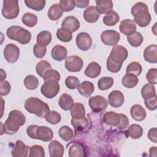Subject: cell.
Here are the masks:
<instances>
[{"instance_id": "2", "label": "cell", "mask_w": 157, "mask_h": 157, "mask_svg": "<svg viewBox=\"0 0 157 157\" xmlns=\"http://www.w3.org/2000/svg\"><path fill=\"white\" fill-rule=\"evenodd\" d=\"M24 107L29 113L34 114L39 118H45L50 112L48 105L36 97L28 98L25 102Z\"/></svg>"}, {"instance_id": "39", "label": "cell", "mask_w": 157, "mask_h": 157, "mask_svg": "<svg viewBox=\"0 0 157 157\" xmlns=\"http://www.w3.org/2000/svg\"><path fill=\"white\" fill-rule=\"evenodd\" d=\"M126 39L130 45L134 47L140 46L144 41L143 36L139 32H136L131 35L128 36Z\"/></svg>"}, {"instance_id": "8", "label": "cell", "mask_w": 157, "mask_h": 157, "mask_svg": "<svg viewBox=\"0 0 157 157\" xmlns=\"http://www.w3.org/2000/svg\"><path fill=\"white\" fill-rule=\"evenodd\" d=\"M64 64L67 71L71 72L80 71L83 66L82 59L77 55H72L66 58Z\"/></svg>"}, {"instance_id": "48", "label": "cell", "mask_w": 157, "mask_h": 157, "mask_svg": "<svg viewBox=\"0 0 157 157\" xmlns=\"http://www.w3.org/2000/svg\"><path fill=\"white\" fill-rule=\"evenodd\" d=\"M106 66L107 69L109 72L112 73H117L120 71L122 66V64H119L114 62L113 61H112L110 57L109 56L107 59Z\"/></svg>"}, {"instance_id": "38", "label": "cell", "mask_w": 157, "mask_h": 157, "mask_svg": "<svg viewBox=\"0 0 157 157\" xmlns=\"http://www.w3.org/2000/svg\"><path fill=\"white\" fill-rule=\"evenodd\" d=\"M56 37L62 42H68L72 40V34L69 29L66 28H61L58 29L56 31Z\"/></svg>"}, {"instance_id": "47", "label": "cell", "mask_w": 157, "mask_h": 157, "mask_svg": "<svg viewBox=\"0 0 157 157\" xmlns=\"http://www.w3.org/2000/svg\"><path fill=\"white\" fill-rule=\"evenodd\" d=\"M29 156L44 157L45 151L43 147L39 145H34L31 146L29 150Z\"/></svg>"}, {"instance_id": "26", "label": "cell", "mask_w": 157, "mask_h": 157, "mask_svg": "<svg viewBox=\"0 0 157 157\" xmlns=\"http://www.w3.org/2000/svg\"><path fill=\"white\" fill-rule=\"evenodd\" d=\"M70 113L72 118L81 119L85 117V109L80 102H75L70 109Z\"/></svg>"}, {"instance_id": "12", "label": "cell", "mask_w": 157, "mask_h": 157, "mask_svg": "<svg viewBox=\"0 0 157 157\" xmlns=\"http://www.w3.org/2000/svg\"><path fill=\"white\" fill-rule=\"evenodd\" d=\"M92 38L90 35L85 32L78 33L75 39V43L77 47L82 51H87L92 45Z\"/></svg>"}, {"instance_id": "36", "label": "cell", "mask_w": 157, "mask_h": 157, "mask_svg": "<svg viewBox=\"0 0 157 157\" xmlns=\"http://www.w3.org/2000/svg\"><path fill=\"white\" fill-rule=\"evenodd\" d=\"M37 17L36 14L30 13V12H26L25 14H23L21 21L22 23L28 27H33L36 25L37 23Z\"/></svg>"}, {"instance_id": "30", "label": "cell", "mask_w": 157, "mask_h": 157, "mask_svg": "<svg viewBox=\"0 0 157 157\" xmlns=\"http://www.w3.org/2000/svg\"><path fill=\"white\" fill-rule=\"evenodd\" d=\"M138 83L139 78L137 76L131 73H126L121 79L122 85L127 88H132L135 87Z\"/></svg>"}, {"instance_id": "50", "label": "cell", "mask_w": 157, "mask_h": 157, "mask_svg": "<svg viewBox=\"0 0 157 157\" xmlns=\"http://www.w3.org/2000/svg\"><path fill=\"white\" fill-rule=\"evenodd\" d=\"M80 84L79 79L75 76L70 75L66 77L65 80V85L67 88L70 90H75L77 88Z\"/></svg>"}, {"instance_id": "44", "label": "cell", "mask_w": 157, "mask_h": 157, "mask_svg": "<svg viewBox=\"0 0 157 157\" xmlns=\"http://www.w3.org/2000/svg\"><path fill=\"white\" fill-rule=\"evenodd\" d=\"M52 69V65L46 60H41L38 62L36 66V71L37 74L43 78L44 74L49 69Z\"/></svg>"}, {"instance_id": "25", "label": "cell", "mask_w": 157, "mask_h": 157, "mask_svg": "<svg viewBox=\"0 0 157 157\" xmlns=\"http://www.w3.org/2000/svg\"><path fill=\"white\" fill-rule=\"evenodd\" d=\"M78 93L85 97L90 96L94 92V86L92 82L89 81H83L77 87Z\"/></svg>"}, {"instance_id": "6", "label": "cell", "mask_w": 157, "mask_h": 157, "mask_svg": "<svg viewBox=\"0 0 157 157\" xmlns=\"http://www.w3.org/2000/svg\"><path fill=\"white\" fill-rule=\"evenodd\" d=\"M128 52L127 49L122 45H117L112 48L109 56L114 62L119 64L123 63L127 59Z\"/></svg>"}, {"instance_id": "19", "label": "cell", "mask_w": 157, "mask_h": 157, "mask_svg": "<svg viewBox=\"0 0 157 157\" xmlns=\"http://www.w3.org/2000/svg\"><path fill=\"white\" fill-rule=\"evenodd\" d=\"M48 151L51 157L63 156L64 152V146L56 140H52L48 145Z\"/></svg>"}, {"instance_id": "37", "label": "cell", "mask_w": 157, "mask_h": 157, "mask_svg": "<svg viewBox=\"0 0 157 157\" xmlns=\"http://www.w3.org/2000/svg\"><path fill=\"white\" fill-rule=\"evenodd\" d=\"M71 124L76 131H82L85 129L88 125V120L85 117L81 119L72 118L71 121Z\"/></svg>"}, {"instance_id": "45", "label": "cell", "mask_w": 157, "mask_h": 157, "mask_svg": "<svg viewBox=\"0 0 157 157\" xmlns=\"http://www.w3.org/2000/svg\"><path fill=\"white\" fill-rule=\"evenodd\" d=\"M45 120L51 124H56L61 120V116L59 113L55 110H50L45 117Z\"/></svg>"}, {"instance_id": "54", "label": "cell", "mask_w": 157, "mask_h": 157, "mask_svg": "<svg viewBox=\"0 0 157 157\" xmlns=\"http://www.w3.org/2000/svg\"><path fill=\"white\" fill-rule=\"evenodd\" d=\"M144 104L149 110L153 111L156 110L157 107V96H155L151 98L144 99Z\"/></svg>"}, {"instance_id": "1", "label": "cell", "mask_w": 157, "mask_h": 157, "mask_svg": "<svg viewBox=\"0 0 157 157\" xmlns=\"http://www.w3.org/2000/svg\"><path fill=\"white\" fill-rule=\"evenodd\" d=\"M131 14L134 16V21L139 26L144 28L147 26L151 20V15L148 11V6L143 2H136L131 10Z\"/></svg>"}, {"instance_id": "41", "label": "cell", "mask_w": 157, "mask_h": 157, "mask_svg": "<svg viewBox=\"0 0 157 157\" xmlns=\"http://www.w3.org/2000/svg\"><path fill=\"white\" fill-rule=\"evenodd\" d=\"M24 2L26 7L36 11H41L45 6V0H25Z\"/></svg>"}, {"instance_id": "51", "label": "cell", "mask_w": 157, "mask_h": 157, "mask_svg": "<svg viewBox=\"0 0 157 157\" xmlns=\"http://www.w3.org/2000/svg\"><path fill=\"white\" fill-rule=\"evenodd\" d=\"M146 79L149 83L156 85L157 83V70L156 68H150L146 74Z\"/></svg>"}, {"instance_id": "33", "label": "cell", "mask_w": 157, "mask_h": 157, "mask_svg": "<svg viewBox=\"0 0 157 157\" xmlns=\"http://www.w3.org/2000/svg\"><path fill=\"white\" fill-rule=\"evenodd\" d=\"M143 128L137 124H132L128 127L127 130L128 135L133 139H137L143 135Z\"/></svg>"}, {"instance_id": "22", "label": "cell", "mask_w": 157, "mask_h": 157, "mask_svg": "<svg viewBox=\"0 0 157 157\" xmlns=\"http://www.w3.org/2000/svg\"><path fill=\"white\" fill-rule=\"evenodd\" d=\"M130 114L132 118L137 121L144 120L147 115L145 109L140 104H134L130 109Z\"/></svg>"}, {"instance_id": "43", "label": "cell", "mask_w": 157, "mask_h": 157, "mask_svg": "<svg viewBox=\"0 0 157 157\" xmlns=\"http://www.w3.org/2000/svg\"><path fill=\"white\" fill-rule=\"evenodd\" d=\"M25 87L29 90H36L39 86V80L33 75H28L24 79Z\"/></svg>"}, {"instance_id": "15", "label": "cell", "mask_w": 157, "mask_h": 157, "mask_svg": "<svg viewBox=\"0 0 157 157\" xmlns=\"http://www.w3.org/2000/svg\"><path fill=\"white\" fill-rule=\"evenodd\" d=\"M124 96L119 90H113L108 96L109 104L113 107H120L124 103Z\"/></svg>"}, {"instance_id": "59", "label": "cell", "mask_w": 157, "mask_h": 157, "mask_svg": "<svg viewBox=\"0 0 157 157\" xmlns=\"http://www.w3.org/2000/svg\"><path fill=\"white\" fill-rule=\"evenodd\" d=\"M75 6L78 8H85L89 6V0H75Z\"/></svg>"}, {"instance_id": "49", "label": "cell", "mask_w": 157, "mask_h": 157, "mask_svg": "<svg viewBox=\"0 0 157 157\" xmlns=\"http://www.w3.org/2000/svg\"><path fill=\"white\" fill-rule=\"evenodd\" d=\"M60 74L59 72L55 69H49L45 74L43 77V79L44 81L53 80L56 82L59 81L60 80Z\"/></svg>"}, {"instance_id": "46", "label": "cell", "mask_w": 157, "mask_h": 157, "mask_svg": "<svg viewBox=\"0 0 157 157\" xmlns=\"http://www.w3.org/2000/svg\"><path fill=\"white\" fill-rule=\"evenodd\" d=\"M142 71V67L140 64L137 61H132L126 67V72L133 74L137 76L139 75Z\"/></svg>"}, {"instance_id": "56", "label": "cell", "mask_w": 157, "mask_h": 157, "mask_svg": "<svg viewBox=\"0 0 157 157\" xmlns=\"http://www.w3.org/2000/svg\"><path fill=\"white\" fill-rule=\"evenodd\" d=\"M37 127H38V125L31 124L27 128L26 133L30 138L36 139V131Z\"/></svg>"}, {"instance_id": "11", "label": "cell", "mask_w": 157, "mask_h": 157, "mask_svg": "<svg viewBox=\"0 0 157 157\" xmlns=\"http://www.w3.org/2000/svg\"><path fill=\"white\" fill-rule=\"evenodd\" d=\"M20 49L13 44H9L4 49V56L6 60L10 63H15L20 56Z\"/></svg>"}, {"instance_id": "18", "label": "cell", "mask_w": 157, "mask_h": 157, "mask_svg": "<svg viewBox=\"0 0 157 157\" xmlns=\"http://www.w3.org/2000/svg\"><path fill=\"white\" fill-rule=\"evenodd\" d=\"M144 58L145 61L156 64L157 63V45L152 44L147 47L144 51Z\"/></svg>"}, {"instance_id": "10", "label": "cell", "mask_w": 157, "mask_h": 157, "mask_svg": "<svg viewBox=\"0 0 157 157\" xmlns=\"http://www.w3.org/2000/svg\"><path fill=\"white\" fill-rule=\"evenodd\" d=\"M6 121L15 127L20 128V126L25 124L26 122V117L20 110H12L9 112Z\"/></svg>"}, {"instance_id": "24", "label": "cell", "mask_w": 157, "mask_h": 157, "mask_svg": "<svg viewBox=\"0 0 157 157\" xmlns=\"http://www.w3.org/2000/svg\"><path fill=\"white\" fill-rule=\"evenodd\" d=\"M101 72V66L97 62L93 61L88 64L85 70L84 74L86 77L89 78H94L100 75Z\"/></svg>"}, {"instance_id": "32", "label": "cell", "mask_w": 157, "mask_h": 157, "mask_svg": "<svg viewBox=\"0 0 157 157\" xmlns=\"http://www.w3.org/2000/svg\"><path fill=\"white\" fill-rule=\"evenodd\" d=\"M52 36L50 32L48 31H42L38 33L36 37L37 44L40 46L46 47L52 41Z\"/></svg>"}, {"instance_id": "34", "label": "cell", "mask_w": 157, "mask_h": 157, "mask_svg": "<svg viewBox=\"0 0 157 157\" xmlns=\"http://www.w3.org/2000/svg\"><path fill=\"white\" fill-rule=\"evenodd\" d=\"M140 93L144 99H147L156 96V90L154 85L150 84L149 83L142 86Z\"/></svg>"}, {"instance_id": "3", "label": "cell", "mask_w": 157, "mask_h": 157, "mask_svg": "<svg viewBox=\"0 0 157 157\" xmlns=\"http://www.w3.org/2000/svg\"><path fill=\"white\" fill-rule=\"evenodd\" d=\"M6 35L10 39L15 40L22 45L28 44L31 39V33L19 26H12L8 28Z\"/></svg>"}, {"instance_id": "7", "label": "cell", "mask_w": 157, "mask_h": 157, "mask_svg": "<svg viewBox=\"0 0 157 157\" xmlns=\"http://www.w3.org/2000/svg\"><path fill=\"white\" fill-rule=\"evenodd\" d=\"M88 104L90 109L94 112H100L103 111L108 105L107 99L101 95H96L91 97L89 99Z\"/></svg>"}, {"instance_id": "16", "label": "cell", "mask_w": 157, "mask_h": 157, "mask_svg": "<svg viewBox=\"0 0 157 157\" xmlns=\"http://www.w3.org/2000/svg\"><path fill=\"white\" fill-rule=\"evenodd\" d=\"M136 25L135 22L131 19L123 20L120 24V31L126 35L129 36L136 32Z\"/></svg>"}, {"instance_id": "58", "label": "cell", "mask_w": 157, "mask_h": 157, "mask_svg": "<svg viewBox=\"0 0 157 157\" xmlns=\"http://www.w3.org/2000/svg\"><path fill=\"white\" fill-rule=\"evenodd\" d=\"M129 123V121L128 118L124 115V114H121V123L120 124V125L117 127L118 129L123 130L126 129V128H128V125Z\"/></svg>"}, {"instance_id": "20", "label": "cell", "mask_w": 157, "mask_h": 157, "mask_svg": "<svg viewBox=\"0 0 157 157\" xmlns=\"http://www.w3.org/2000/svg\"><path fill=\"white\" fill-rule=\"evenodd\" d=\"M80 24L78 20L74 16L66 17L61 23V28H66L72 33L77 31L80 28Z\"/></svg>"}, {"instance_id": "52", "label": "cell", "mask_w": 157, "mask_h": 157, "mask_svg": "<svg viewBox=\"0 0 157 157\" xmlns=\"http://www.w3.org/2000/svg\"><path fill=\"white\" fill-rule=\"evenodd\" d=\"M59 5L63 12H70L75 7L74 1L72 0H61Z\"/></svg>"}, {"instance_id": "60", "label": "cell", "mask_w": 157, "mask_h": 157, "mask_svg": "<svg viewBox=\"0 0 157 157\" xmlns=\"http://www.w3.org/2000/svg\"><path fill=\"white\" fill-rule=\"evenodd\" d=\"M156 152H157L156 147H151L149 150V156H156Z\"/></svg>"}, {"instance_id": "9", "label": "cell", "mask_w": 157, "mask_h": 157, "mask_svg": "<svg viewBox=\"0 0 157 157\" xmlns=\"http://www.w3.org/2000/svg\"><path fill=\"white\" fill-rule=\"evenodd\" d=\"M120 39V34L115 30H105L101 34V40L105 45L115 46Z\"/></svg>"}, {"instance_id": "31", "label": "cell", "mask_w": 157, "mask_h": 157, "mask_svg": "<svg viewBox=\"0 0 157 157\" xmlns=\"http://www.w3.org/2000/svg\"><path fill=\"white\" fill-rule=\"evenodd\" d=\"M120 20V17L118 13L112 10L107 13H106L102 19V21L104 25L109 26H115Z\"/></svg>"}, {"instance_id": "27", "label": "cell", "mask_w": 157, "mask_h": 157, "mask_svg": "<svg viewBox=\"0 0 157 157\" xmlns=\"http://www.w3.org/2000/svg\"><path fill=\"white\" fill-rule=\"evenodd\" d=\"M96 9L99 13L106 14L112 10L113 2L111 0H99L96 1Z\"/></svg>"}, {"instance_id": "23", "label": "cell", "mask_w": 157, "mask_h": 157, "mask_svg": "<svg viewBox=\"0 0 157 157\" xmlns=\"http://www.w3.org/2000/svg\"><path fill=\"white\" fill-rule=\"evenodd\" d=\"M51 55L54 60L56 61H61L66 58L67 51L65 47L60 45H56L52 48Z\"/></svg>"}, {"instance_id": "4", "label": "cell", "mask_w": 157, "mask_h": 157, "mask_svg": "<svg viewBox=\"0 0 157 157\" xmlns=\"http://www.w3.org/2000/svg\"><path fill=\"white\" fill-rule=\"evenodd\" d=\"M1 10L3 17L7 19H14L19 14L20 8L18 1L17 0H4Z\"/></svg>"}, {"instance_id": "40", "label": "cell", "mask_w": 157, "mask_h": 157, "mask_svg": "<svg viewBox=\"0 0 157 157\" xmlns=\"http://www.w3.org/2000/svg\"><path fill=\"white\" fill-rule=\"evenodd\" d=\"M59 136L64 141L68 142L74 137V131L68 126H62L58 131Z\"/></svg>"}, {"instance_id": "29", "label": "cell", "mask_w": 157, "mask_h": 157, "mask_svg": "<svg viewBox=\"0 0 157 157\" xmlns=\"http://www.w3.org/2000/svg\"><path fill=\"white\" fill-rule=\"evenodd\" d=\"M63 13V11L59 4H53L48 10L47 16L50 20L56 21L61 17Z\"/></svg>"}, {"instance_id": "42", "label": "cell", "mask_w": 157, "mask_h": 157, "mask_svg": "<svg viewBox=\"0 0 157 157\" xmlns=\"http://www.w3.org/2000/svg\"><path fill=\"white\" fill-rule=\"evenodd\" d=\"M113 78L111 77H102L98 82V88L101 91H105L110 88L113 85Z\"/></svg>"}, {"instance_id": "53", "label": "cell", "mask_w": 157, "mask_h": 157, "mask_svg": "<svg viewBox=\"0 0 157 157\" xmlns=\"http://www.w3.org/2000/svg\"><path fill=\"white\" fill-rule=\"evenodd\" d=\"M47 48L46 47L40 46L36 44L33 47L34 55L37 58H42L46 54Z\"/></svg>"}, {"instance_id": "28", "label": "cell", "mask_w": 157, "mask_h": 157, "mask_svg": "<svg viewBox=\"0 0 157 157\" xmlns=\"http://www.w3.org/2000/svg\"><path fill=\"white\" fill-rule=\"evenodd\" d=\"M74 99L72 97L67 93H63L59 98L58 105L60 108L65 111L70 110L74 104Z\"/></svg>"}, {"instance_id": "17", "label": "cell", "mask_w": 157, "mask_h": 157, "mask_svg": "<svg viewBox=\"0 0 157 157\" xmlns=\"http://www.w3.org/2000/svg\"><path fill=\"white\" fill-rule=\"evenodd\" d=\"M29 147L25 145L21 140H17L15 147L11 151L12 156L13 157H25L28 156Z\"/></svg>"}, {"instance_id": "35", "label": "cell", "mask_w": 157, "mask_h": 157, "mask_svg": "<svg viewBox=\"0 0 157 157\" xmlns=\"http://www.w3.org/2000/svg\"><path fill=\"white\" fill-rule=\"evenodd\" d=\"M68 155L70 157H81L85 156V151L83 146L78 144L75 143L71 145L68 151Z\"/></svg>"}, {"instance_id": "55", "label": "cell", "mask_w": 157, "mask_h": 157, "mask_svg": "<svg viewBox=\"0 0 157 157\" xmlns=\"http://www.w3.org/2000/svg\"><path fill=\"white\" fill-rule=\"evenodd\" d=\"M11 89V86L9 82L6 80L0 82V94L1 96L7 95Z\"/></svg>"}, {"instance_id": "5", "label": "cell", "mask_w": 157, "mask_h": 157, "mask_svg": "<svg viewBox=\"0 0 157 157\" xmlns=\"http://www.w3.org/2000/svg\"><path fill=\"white\" fill-rule=\"evenodd\" d=\"M60 86L58 82L53 80L44 81L40 88V92L43 96L48 99H53L59 93Z\"/></svg>"}, {"instance_id": "14", "label": "cell", "mask_w": 157, "mask_h": 157, "mask_svg": "<svg viewBox=\"0 0 157 157\" xmlns=\"http://www.w3.org/2000/svg\"><path fill=\"white\" fill-rule=\"evenodd\" d=\"M53 137V132L50 128L45 126H38L36 131V139L44 142H49Z\"/></svg>"}, {"instance_id": "57", "label": "cell", "mask_w": 157, "mask_h": 157, "mask_svg": "<svg viewBox=\"0 0 157 157\" xmlns=\"http://www.w3.org/2000/svg\"><path fill=\"white\" fill-rule=\"evenodd\" d=\"M148 139L154 142H157V129L156 128H153L149 129L148 132Z\"/></svg>"}, {"instance_id": "13", "label": "cell", "mask_w": 157, "mask_h": 157, "mask_svg": "<svg viewBox=\"0 0 157 157\" xmlns=\"http://www.w3.org/2000/svg\"><path fill=\"white\" fill-rule=\"evenodd\" d=\"M121 114L117 113L113 111L105 112L102 117L103 121L107 125L118 127L121 123Z\"/></svg>"}, {"instance_id": "21", "label": "cell", "mask_w": 157, "mask_h": 157, "mask_svg": "<svg viewBox=\"0 0 157 157\" xmlns=\"http://www.w3.org/2000/svg\"><path fill=\"white\" fill-rule=\"evenodd\" d=\"M84 20L90 23H95L98 21L100 17V13L98 12L95 6L88 7L83 12Z\"/></svg>"}, {"instance_id": "61", "label": "cell", "mask_w": 157, "mask_h": 157, "mask_svg": "<svg viewBox=\"0 0 157 157\" xmlns=\"http://www.w3.org/2000/svg\"><path fill=\"white\" fill-rule=\"evenodd\" d=\"M1 81L2 80H4V78H6V72L2 69H1Z\"/></svg>"}]
</instances>
